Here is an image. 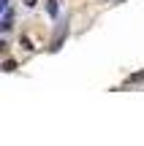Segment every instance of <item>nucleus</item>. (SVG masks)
Instances as JSON below:
<instances>
[{"mask_svg":"<svg viewBox=\"0 0 144 146\" xmlns=\"http://www.w3.org/2000/svg\"><path fill=\"white\" fill-rule=\"evenodd\" d=\"M0 27H3V30H11V8L3 11V22H0Z\"/></svg>","mask_w":144,"mask_h":146,"instance_id":"f257e3e1","label":"nucleus"},{"mask_svg":"<svg viewBox=\"0 0 144 146\" xmlns=\"http://www.w3.org/2000/svg\"><path fill=\"white\" fill-rule=\"evenodd\" d=\"M25 5H27V8H33V5H35V0H25Z\"/></svg>","mask_w":144,"mask_h":146,"instance_id":"f03ea898","label":"nucleus"}]
</instances>
